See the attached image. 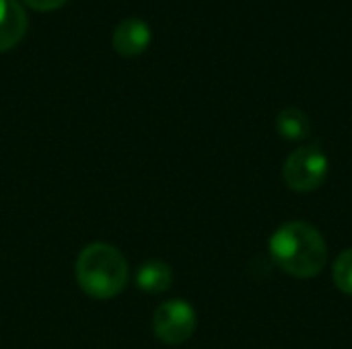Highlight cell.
I'll return each mask as SVG.
<instances>
[{
  "instance_id": "obj_10",
  "label": "cell",
  "mask_w": 352,
  "mask_h": 349,
  "mask_svg": "<svg viewBox=\"0 0 352 349\" xmlns=\"http://www.w3.org/2000/svg\"><path fill=\"white\" fill-rule=\"evenodd\" d=\"M31 8H35V10H56V8H60L66 0H25Z\"/></svg>"
},
{
  "instance_id": "obj_7",
  "label": "cell",
  "mask_w": 352,
  "mask_h": 349,
  "mask_svg": "<svg viewBox=\"0 0 352 349\" xmlns=\"http://www.w3.org/2000/svg\"><path fill=\"white\" fill-rule=\"evenodd\" d=\"M171 282H173V272L165 261H146L136 272V286L151 294L169 290Z\"/></svg>"
},
{
  "instance_id": "obj_6",
  "label": "cell",
  "mask_w": 352,
  "mask_h": 349,
  "mask_svg": "<svg viewBox=\"0 0 352 349\" xmlns=\"http://www.w3.org/2000/svg\"><path fill=\"white\" fill-rule=\"evenodd\" d=\"M27 12L16 0H0V51L14 47L27 33Z\"/></svg>"
},
{
  "instance_id": "obj_2",
  "label": "cell",
  "mask_w": 352,
  "mask_h": 349,
  "mask_svg": "<svg viewBox=\"0 0 352 349\" xmlns=\"http://www.w3.org/2000/svg\"><path fill=\"white\" fill-rule=\"evenodd\" d=\"M76 282L95 300L116 298L128 284V263L124 255L107 243H91L76 257Z\"/></svg>"
},
{
  "instance_id": "obj_5",
  "label": "cell",
  "mask_w": 352,
  "mask_h": 349,
  "mask_svg": "<svg viewBox=\"0 0 352 349\" xmlns=\"http://www.w3.org/2000/svg\"><path fill=\"white\" fill-rule=\"evenodd\" d=\"M151 37H153L151 27L144 21H140V19H124L113 29L111 43H113V49L120 56L132 58V56L142 53L148 47Z\"/></svg>"
},
{
  "instance_id": "obj_3",
  "label": "cell",
  "mask_w": 352,
  "mask_h": 349,
  "mask_svg": "<svg viewBox=\"0 0 352 349\" xmlns=\"http://www.w3.org/2000/svg\"><path fill=\"white\" fill-rule=\"evenodd\" d=\"M328 156L320 146H301L293 150L283 167V179L289 189L299 191V193H309L316 191L318 187L324 185L328 177Z\"/></svg>"
},
{
  "instance_id": "obj_8",
  "label": "cell",
  "mask_w": 352,
  "mask_h": 349,
  "mask_svg": "<svg viewBox=\"0 0 352 349\" xmlns=\"http://www.w3.org/2000/svg\"><path fill=\"white\" fill-rule=\"evenodd\" d=\"M276 130L285 140H303L311 132L309 115L297 107H287L276 117Z\"/></svg>"
},
{
  "instance_id": "obj_1",
  "label": "cell",
  "mask_w": 352,
  "mask_h": 349,
  "mask_svg": "<svg viewBox=\"0 0 352 349\" xmlns=\"http://www.w3.org/2000/svg\"><path fill=\"white\" fill-rule=\"evenodd\" d=\"M268 251L274 265L299 280L316 278L328 263V245L324 234L303 220L278 226L268 239Z\"/></svg>"
},
{
  "instance_id": "obj_9",
  "label": "cell",
  "mask_w": 352,
  "mask_h": 349,
  "mask_svg": "<svg viewBox=\"0 0 352 349\" xmlns=\"http://www.w3.org/2000/svg\"><path fill=\"white\" fill-rule=\"evenodd\" d=\"M332 280L336 284V288L346 294L352 296V247L342 251L338 255V259L334 261V267H332Z\"/></svg>"
},
{
  "instance_id": "obj_4",
  "label": "cell",
  "mask_w": 352,
  "mask_h": 349,
  "mask_svg": "<svg viewBox=\"0 0 352 349\" xmlns=\"http://www.w3.org/2000/svg\"><path fill=\"white\" fill-rule=\"evenodd\" d=\"M196 325V311L186 300H167L153 315V331L157 339L167 346H179L188 341L194 335Z\"/></svg>"
}]
</instances>
